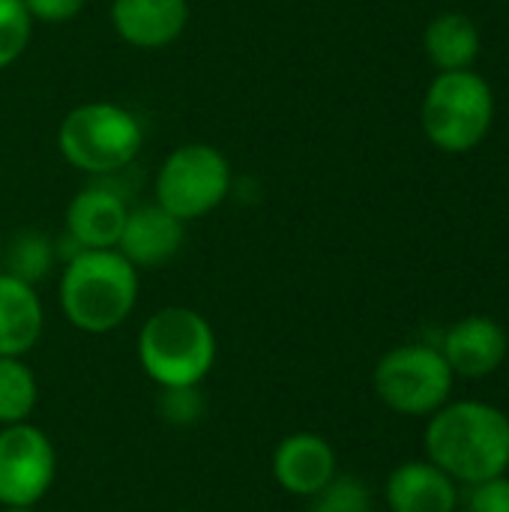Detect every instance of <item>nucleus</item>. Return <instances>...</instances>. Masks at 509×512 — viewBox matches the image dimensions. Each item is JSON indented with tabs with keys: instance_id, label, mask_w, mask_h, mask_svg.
Instances as JSON below:
<instances>
[{
	"instance_id": "1",
	"label": "nucleus",
	"mask_w": 509,
	"mask_h": 512,
	"mask_svg": "<svg viewBox=\"0 0 509 512\" xmlns=\"http://www.w3.org/2000/svg\"><path fill=\"white\" fill-rule=\"evenodd\" d=\"M426 459L456 483L474 486L509 471V417L477 399H459L429 414Z\"/></svg>"
},
{
	"instance_id": "2",
	"label": "nucleus",
	"mask_w": 509,
	"mask_h": 512,
	"mask_svg": "<svg viewBox=\"0 0 509 512\" xmlns=\"http://www.w3.org/2000/svg\"><path fill=\"white\" fill-rule=\"evenodd\" d=\"M138 267H132L117 249H81L63 261L57 300L63 318L87 333H114L138 306Z\"/></svg>"
},
{
	"instance_id": "3",
	"label": "nucleus",
	"mask_w": 509,
	"mask_h": 512,
	"mask_svg": "<svg viewBox=\"0 0 509 512\" xmlns=\"http://www.w3.org/2000/svg\"><path fill=\"white\" fill-rule=\"evenodd\" d=\"M141 372L159 390L201 387L219 357L213 324L189 306L156 309L135 342Z\"/></svg>"
},
{
	"instance_id": "4",
	"label": "nucleus",
	"mask_w": 509,
	"mask_h": 512,
	"mask_svg": "<svg viewBox=\"0 0 509 512\" xmlns=\"http://www.w3.org/2000/svg\"><path fill=\"white\" fill-rule=\"evenodd\" d=\"M57 147L72 168L102 180L126 171L138 159L144 126L138 114L117 102H81L63 114Z\"/></svg>"
},
{
	"instance_id": "5",
	"label": "nucleus",
	"mask_w": 509,
	"mask_h": 512,
	"mask_svg": "<svg viewBox=\"0 0 509 512\" xmlns=\"http://www.w3.org/2000/svg\"><path fill=\"white\" fill-rule=\"evenodd\" d=\"M426 138L444 153L474 150L492 129L495 96L483 75L474 69L438 72L420 108Z\"/></svg>"
},
{
	"instance_id": "6",
	"label": "nucleus",
	"mask_w": 509,
	"mask_h": 512,
	"mask_svg": "<svg viewBox=\"0 0 509 512\" xmlns=\"http://www.w3.org/2000/svg\"><path fill=\"white\" fill-rule=\"evenodd\" d=\"M231 162L207 141H186L174 147L153 180L156 204L180 222H195L213 213L231 195Z\"/></svg>"
},
{
	"instance_id": "7",
	"label": "nucleus",
	"mask_w": 509,
	"mask_h": 512,
	"mask_svg": "<svg viewBox=\"0 0 509 512\" xmlns=\"http://www.w3.org/2000/svg\"><path fill=\"white\" fill-rule=\"evenodd\" d=\"M453 384L456 375L441 348L426 342H411L387 351L372 372L375 396L390 411L405 417L435 414L441 405L450 402Z\"/></svg>"
},
{
	"instance_id": "8",
	"label": "nucleus",
	"mask_w": 509,
	"mask_h": 512,
	"mask_svg": "<svg viewBox=\"0 0 509 512\" xmlns=\"http://www.w3.org/2000/svg\"><path fill=\"white\" fill-rule=\"evenodd\" d=\"M57 480L51 438L27 423L0 426V507H36Z\"/></svg>"
},
{
	"instance_id": "9",
	"label": "nucleus",
	"mask_w": 509,
	"mask_h": 512,
	"mask_svg": "<svg viewBox=\"0 0 509 512\" xmlns=\"http://www.w3.org/2000/svg\"><path fill=\"white\" fill-rule=\"evenodd\" d=\"M438 348H441V354L450 363L456 378L483 381L504 366L509 339L507 330L495 318L468 315L444 333Z\"/></svg>"
},
{
	"instance_id": "10",
	"label": "nucleus",
	"mask_w": 509,
	"mask_h": 512,
	"mask_svg": "<svg viewBox=\"0 0 509 512\" xmlns=\"http://www.w3.org/2000/svg\"><path fill=\"white\" fill-rule=\"evenodd\" d=\"M186 243V222L171 216L165 207L138 204L129 207L117 252L138 270H156L171 264Z\"/></svg>"
},
{
	"instance_id": "11",
	"label": "nucleus",
	"mask_w": 509,
	"mask_h": 512,
	"mask_svg": "<svg viewBox=\"0 0 509 512\" xmlns=\"http://www.w3.org/2000/svg\"><path fill=\"white\" fill-rule=\"evenodd\" d=\"M129 204L105 183H90L72 195L63 216V234L75 249H117Z\"/></svg>"
},
{
	"instance_id": "12",
	"label": "nucleus",
	"mask_w": 509,
	"mask_h": 512,
	"mask_svg": "<svg viewBox=\"0 0 509 512\" xmlns=\"http://www.w3.org/2000/svg\"><path fill=\"white\" fill-rule=\"evenodd\" d=\"M339 474L333 444L315 432H294L273 450V480L294 498L318 495Z\"/></svg>"
},
{
	"instance_id": "13",
	"label": "nucleus",
	"mask_w": 509,
	"mask_h": 512,
	"mask_svg": "<svg viewBox=\"0 0 509 512\" xmlns=\"http://www.w3.org/2000/svg\"><path fill=\"white\" fill-rule=\"evenodd\" d=\"M189 0H111L114 33L141 51H159L177 42L189 24Z\"/></svg>"
},
{
	"instance_id": "14",
	"label": "nucleus",
	"mask_w": 509,
	"mask_h": 512,
	"mask_svg": "<svg viewBox=\"0 0 509 512\" xmlns=\"http://www.w3.org/2000/svg\"><path fill=\"white\" fill-rule=\"evenodd\" d=\"M384 498L390 512H456L459 483L429 459H411L390 471Z\"/></svg>"
},
{
	"instance_id": "15",
	"label": "nucleus",
	"mask_w": 509,
	"mask_h": 512,
	"mask_svg": "<svg viewBox=\"0 0 509 512\" xmlns=\"http://www.w3.org/2000/svg\"><path fill=\"white\" fill-rule=\"evenodd\" d=\"M45 330V309L36 285L0 270V357H27Z\"/></svg>"
},
{
	"instance_id": "16",
	"label": "nucleus",
	"mask_w": 509,
	"mask_h": 512,
	"mask_svg": "<svg viewBox=\"0 0 509 512\" xmlns=\"http://www.w3.org/2000/svg\"><path fill=\"white\" fill-rule=\"evenodd\" d=\"M423 48L441 72L471 69L480 57V30L465 12H441L429 21Z\"/></svg>"
},
{
	"instance_id": "17",
	"label": "nucleus",
	"mask_w": 509,
	"mask_h": 512,
	"mask_svg": "<svg viewBox=\"0 0 509 512\" xmlns=\"http://www.w3.org/2000/svg\"><path fill=\"white\" fill-rule=\"evenodd\" d=\"M57 264V243L39 228H21L9 240H3L0 270L27 282L39 285Z\"/></svg>"
},
{
	"instance_id": "18",
	"label": "nucleus",
	"mask_w": 509,
	"mask_h": 512,
	"mask_svg": "<svg viewBox=\"0 0 509 512\" xmlns=\"http://www.w3.org/2000/svg\"><path fill=\"white\" fill-rule=\"evenodd\" d=\"M39 402V384L24 357H0V426L27 423Z\"/></svg>"
},
{
	"instance_id": "19",
	"label": "nucleus",
	"mask_w": 509,
	"mask_h": 512,
	"mask_svg": "<svg viewBox=\"0 0 509 512\" xmlns=\"http://www.w3.org/2000/svg\"><path fill=\"white\" fill-rule=\"evenodd\" d=\"M309 501V512H372V492L354 474H336Z\"/></svg>"
},
{
	"instance_id": "20",
	"label": "nucleus",
	"mask_w": 509,
	"mask_h": 512,
	"mask_svg": "<svg viewBox=\"0 0 509 512\" xmlns=\"http://www.w3.org/2000/svg\"><path fill=\"white\" fill-rule=\"evenodd\" d=\"M33 39V18L24 0H0V69L12 66Z\"/></svg>"
},
{
	"instance_id": "21",
	"label": "nucleus",
	"mask_w": 509,
	"mask_h": 512,
	"mask_svg": "<svg viewBox=\"0 0 509 512\" xmlns=\"http://www.w3.org/2000/svg\"><path fill=\"white\" fill-rule=\"evenodd\" d=\"M201 396L198 387H183V390H162L159 396V414L174 423V426H192L201 420Z\"/></svg>"
},
{
	"instance_id": "22",
	"label": "nucleus",
	"mask_w": 509,
	"mask_h": 512,
	"mask_svg": "<svg viewBox=\"0 0 509 512\" xmlns=\"http://www.w3.org/2000/svg\"><path fill=\"white\" fill-rule=\"evenodd\" d=\"M465 512H509V477H492L468 486Z\"/></svg>"
},
{
	"instance_id": "23",
	"label": "nucleus",
	"mask_w": 509,
	"mask_h": 512,
	"mask_svg": "<svg viewBox=\"0 0 509 512\" xmlns=\"http://www.w3.org/2000/svg\"><path fill=\"white\" fill-rule=\"evenodd\" d=\"M27 12L33 21L42 24H66L75 15H81V9L87 6V0H24Z\"/></svg>"
},
{
	"instance_id": "24",
	"label": "nucleus",
	"mask_w": 509,
	"mask_h": 512,
	"mask_svg": "<svg viewBox=\"0 0 509 512\" xmlns=\"http://www.w3.org/2000/svg\"><path fill=\"white\" fill-rule=\"evenodd\" d=\"M0 512H36V507H0Z\"/></svg>"
},
{
	"instance_id": "25",
	"label": "nucleus",
	"mask_w": 509,
	"mask_h": 512,
	"mask_svg": "<svg viewBox=\"0 0 509 512\" xmlns=\"http://www.w3.org/2000/svg\"><path fill=\"white\" fill-rule=\"evenodd\" d=\"M0 258H3V237H0Z\"/></svg>"
}]
</instances>
